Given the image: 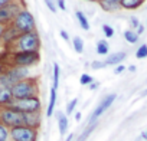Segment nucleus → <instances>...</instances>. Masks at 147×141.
I'll return each mask as SVG.
<instances>
[{
	"mask_svg": "<svg viewBox=\"0 0 147 141\" xmlns=\"http://www.w3.org/2000/svg\"><path fill=\"white\" fill-rule=\"evenodd\" d=\"M10 2V0H0V7H2V6H5V5H7Z\"/></svg>",
	"mask_w": 147,
	"mask_h": 141,
	"instance_id": "36",
	"label": "nucleus"
},
{
	"mask_svg": "<svg viewBox=\"0 0 147 141\" xmlns=\"http://www.w3.org/2000/svg\"><path fill=\"white\" fill-rule=\"evenodd\" d=\"M10 92H12V97L13 99H25V98H33V97H38V84L36 81L33 79H23L18 84H15L12 88H10Z\"/></svg>",
	"mask_w": 147,
	"mask_h": 141,
	"instance_id": "1",
	"label": "nucleus"
},
{
	"mask_svg": "<svg viewBox=\"0 0 147 141\" xmlns=\"http://www.w3.org/2000/svg\"><path fill=\"white\" fill-rule=\"evenodd\" d=\"M13 26L20 35L29 33V32H33L35 29V19L28 10H20L18 16L13 19Z\"/></svg>",
	"mask_w": 147,
	"mask_h": 141,
	"instance_id": "5",
	"label": "nucleus"
},
{
	"mask_svg": "<svg viewBox=\"0 0 147 141\" xmlns=\"http://www.w3.org/2000/svg\"><path fill=\"white\" fill-rule=\"evenodd\" d=\"M143 138H144V140H147V131H146V132H143Z\"/></svg>",
	"mask_w": 147,
	"mask_h": 141,
	"instance_id": "42",
	"label": "nucleus"
},
{
	"mask_svg": "<svg viewBox=\"0 0 147 141\" xmlns=\"http://www.w3.org/2000/svg\"><path fill=\"white\" fill-rule=\"evenodd\" d=\"M15 63L16 66H23L28 68L39 60V53L38 52H18L15 55Z\"/></svg>",
	"mask_w": 147,
	"mask_h": 141,
	"instance_id": "8",
	"label": "nucleus"
},
{
	"mask_svg": "<svg viewBox=\"0 0 147 141\" xmlns=\"http://www.w3.org/2000/svg\"><path fill=\"white\" fill-rule=\"evenodd\" d=\"M0 124L5 125L6 128H15L23 125V114L19 111H15L9 107H5L3 109H0Z\"/></svg>",
	"mask_w": 147,
	"mask_h": 141,
	"instance_id": "4",
	"label": "nucleus"
},
{
	"mask_svg": "<svg viewBox=\"0 0 147 141\" xmlns=\"http://www.w3.org/2000/svg\"><path fill=\"white\" fill-rule=\"evenodd\" d=\"M144 3V0H121L120 2V7L124 9H137Z\"/></svg>",
	"mask_w": 147,
	"mask_h": 141,
	"instance_id": "16",
	"label": "nucleus"
},
{
	"mask_svg": "<svg viewBox=\"0 0 147 141\" xmlns=\"http://www.w3.org/2000/svg\"><path fill=\"white\" fill-rule=\"evenodd\" d=\"M23 125L38 130L40 125V111L36 112H25L23 114Z\"/></svg>",
	"mask_w": 147,
	"mask_h": 141,
	"instance_id": "11",
	"label": "nucleus"
},
{
	"mask_svg": "<svg viewBox=\"0 0 147 141\" xmlns=\"http://www.w3.org/2000/svg\"><path fill=\"white\" fill-rule=\"evenodd\" d=\"M120 2L121 0H100L101 7L107 12H114L120 7Z\"/></svg>",
	"mask_w": 147,
	"mask_h": 141,
	"instance_id": "14",
	"label": "nucleus"
},
{
	"mask_svg": "<svg viewBox=\"0 0 147 141\" xmlns=\"http://www.w3.org/2000/svg\"><path fill=\"white\" fill-rule=\"evenodd\" d=\"M15 111H19L22 114L25 112H36L40 111V101L38 97L33 98H25V99H12L9 105H6Z\"/></svg>",
	"mask_w": 147,
	"mask_h": 141,
	"instance_id": "3",
	"label": "nucleus"
},
{
	"mask_svg": "<svg viewBox=\"0 0 147 141\" xmlns=\"http://www.w3.org/2000/svg\"><path fill=\"white\" fill-rule=\"evenodd\" d=\"M19 12H20V7L16 3H7L2 6L0 7V25H3L9 20H13Z\"/></svg>",
	"mask_w": 147,
	"mask_h": 141,
	"instance_id": "9",
	"label": "nucleus"
},
{
	"mask_svg": "<svg viewBox=\"0 0 147 141\" xmlns=\"http://www.w3.org/2000/svg\"><path fill=\"white\" fill-rule=\"evenodd\" d=\"M58 6H59V9L65 10V9H66V6H65V0H58Z\"/></svg>",
	"mask_w": 147,
	"mask_h": 141,
	"instance_id": "31",
	"label": "nucleus"
},
{
	"mask_svg": "<svg viewBox=\"0 0 147 141\" xmlns=\"http://www.w3.org/2000/svg\"><path fill=\"white\" fill-rule=\"evenodd\" d=\"M56 118H58L59 132H61V135H65V132L68 130V117L63 112H56Z\"/></svg>",
	"mask_w": 147,
	"mask_h": 141,
	"instance_id": "13",
	"label": "nucleus"
},
{
	"mask_svg": "<svg viewBox=\"0 0 147 141\" xmlns=\"http://www.w3.org/2000/svg\"><path fill=\"white\" fill-rule=\"evenodd\" d=\"M43 2H45V5L49 7V10H51V12H56V7H55L53 0H43Z\"/></svg>",
	"mask_w": 147,
	"mask_h": 141,
	"instance_id": "29",
	"label": "nucleus"
},
{
	"mask_svg": "<svg viewBox=\"0 0 147 141\" xmlns=\"http://www.w3.org/2000/svg\"><path fill=\"white\" fill-rule=\"evenodd\" d=\"M143 95H147V89H146V91H144V92H143Z\"/></svg>",
	"mask_w": 147,
	"mask_h": 141,
	"instance_id": "45",
	"label": "nucleus"
},
{
	"mask_svg": "<svg viewBox=\"0 0 147 141\" xmlns=\"http://www.w3.org/2000/svg\"><path fill=\"white\" fill-rule=\"evenodd\" d=\"M13 99L12 97V92H10V88L7 87H3L0 85V105H9V102Z\"/></svg>",
	"mask_w": 147,
	"mask_h": 141,
	"instance_id": "12",
	"label": "nucleus"
},
{
	"mask_svg": "<svg viewBox=\"0 0 147 141\" xmlns=\"http://www.w3.org/2000/svg\"><path fill=\"white\" fill-rule=\"evenodd\" d=\"M136 56H137L138 59H143V58H146V56H147V45H141V46L137 49V52H136Z\"/></svg>",
	"mask_w": 147,
	"mask_h": 141,
	"instance_id": "24",
	"label": "nucleus"
},
{
	"mask_svg": "<svg viewBox=\"0 0 147 141\" xmlns=\"http://www.w3.org/2000/svg\"><path fill=\"white\" fill-rule=\"evenodd\" d=\"M124 38H125V40L130 42V43H136V42L138 40V35H137L136 32H133V30H125V32H124Z\"/></svg>",
	"mask_w": 147,
	"mask_h": 141,
	"instance_id": "21",
	"label": "nucleus"
},
{
	"mask_svg": "<svg viewBox=\"0 0 147 141\" xmlns=\"http://www.w3.org/2000/svg\"><path fill=\"white\" fill-rule=\"evenodd\" d=\"M0 75H2V63H0Z\"/></svg>",
	"mask_w": 147,
	"mask_h": 141,
	"instance_id": "44",
	"label": "nucleus"
},
{
	"mask_svg": "<svg viewBox=\"0 0 147 141\" xmlns=\"http://www.w3.org/2000/svg\"><path fill=\"white\" fill-rule=\"evenodd\" d=\"M61 36H62V39H65V40H69V36H68V33H66L65 30H61Z\"/></svg>",
	"mask_w": 147,
	"mask_h": 141,
	"instance_id": "34",
	"label": "nucleus"
},
{
	"mask_svg": "<svg viewBox=\"0 0 147 141\" xmlns=\"http://www.w3.org/2000/svg\"><path fill=\"white\" fill-rule=\"evenodd\" d=\"M95 125H97V122H90V125H88V127H87V128L82 131V134L78 137V140H77V141H85V140H87V138L91 135V132L94 131Z\"/></svg>",
	"mask_w": 147,
	"mask_h": 141,
	"instance_id": "18",
	"label": "nucleus"
},
{
	"mask_svg": "<svg viewBox=\"0 0 147 141\" xmlns=\"http://www.w3.org/2000/svg\"><path fill=\"white\" fill-rule=\"evenodd\" d=\"M72 42H74V49H75V52H78V53L84 52V40H82V38L75 36Z\"/></svg>",
	"mask_w": 147,
	"mask_h": 141,
	"instance_id": "20",
	"label": "nucleus"
},
{
	"mask_svg": "<svg viewBox=\"0 0 147 141\" xmlns=\"http://www.w3.org/2000/svg\"><path fill=\"white\" fill-rule=\"evenodd\" d=\"M7 138H9V130L0 124V141H7Z\"/></svg>",
	"mask_w": 147,
	"mask_h": 141,
	"instance_id": "26",
	"label": "nucleus"
},
{
	"mask_svg": "<svg viewBox=\"0 0 147 141\" xmlns=\"http://www.w3.org/2000/svg\"><path fill=\"white\" fill-rule=\"evenodd\" d=\"M124 59H125V53L124 52H117V53L110 55L104 63L105 65H117V63H121Z\"/></svg>",
	"mask_w": 147,
	"mask_h": 141,
	"instance_id": "15",
	"label": "nucleus"
},
{
	"mask_svg": "<svg viewBox=\"0 0 147 141\" xmlns=\"http://www.w3.org/2000/svg\"><path fill=\"white\" fill-rule=\"evenodd\" d=\"M97 87H98V84H94V82H92V84H90V89H95Z\"/></svg>",
	"mask_w": 147,
	"mask_h": 141,
	"instance_id": "38",
	"label": "nucleus"
},
{
	"mask_svg": "<svg viewBox=\"0 0 147 141\" xmlns=\"http://www.w3.org/2000/svg\"><path fill=\"white\" fill-rule=\"evenodd\" d=\"M102 30H104V33H105L107 38H113V36H114V29H113L111 26H108V25H102Z\"/></svg>",
	"mask_w": 147,
	"mask_h": 141,
	"instance_id": "28",
	"label": "nucleus"
},
{
	"mask_svg": "<svg viewBox=\"0 0 147 141\" xmlns=\"http://www.w3.org/2000/svg\"><path fill=\"white\" fill-rule=\"evenodd\" d=\"M10 137L13 141H36L38 138V130L20 125V127H15L10 128Z\"/></svg>",
	"mask_w": 147,
	"mask_h": 141,
	"instance_id": "7",
	"label": "nucleus"
},
{
	"mask_svg": "<svg viewBox=\"0 0 147 141\" xmlns=\"http://www.w3.org/2000/svg\"><path fill=\"white\" fill-rule=\"evenodd\" d=\"M3 33H5V26H3V25H0V38L3 36Z\"/></svg>",
	"mask_w": 147,
	"mask_h": 141,
	"instance_id": "37",
	"label": "nucleus"
},
{
	"mask_svg": "<svg viewBox=\"0 0 147 141\" xmlns=\"http://www.w3.org/2000/svg\"><path fill=\"white\" fill-rule=\"evenodd\" d=\"M58 85H59V65L58 63H53V89H58Z\"/></svg>",
	"mask_w": 147,
	"mask_h": 141,
	"instance_id": "23",
	"label": "nucleus"
},
{
	"mask_svg": "<svg viewBox=\"0 0 147 141\" xmlns=\"http://www.w3.org/2000/svg\"><path fill=\"white\" fill-rule=\"evenodd\" d=\"M104 66H107L104 62H98V60H95V62H92L91 63V68L92 69H101V68H104Z\"/></svg>",
	"mask_w": 147,
	"mask_h": 141,
	"instance_id": "30",
	"label": "nucleus"
},
{
	"mask_svg": "<svg viewBox=\"0 0 147 141\" xmlns=\"http://www.w3.org/2000/svg\"><path fill=\"white\" fill-rule=\"evenodd\" d=\"M123 70H124V66H123V65H120V66H117V68H115L114 72H115V74H121Z\"/></svg>",
	"mask_w": 147,
	"mask_h": 141,
	"instance_id": "33",
	"label": "nucleus"
},
{
	"mask_svg": "<svg viewBox=\"0 0 147 141\" xmlns=\"http://www.w3.org/2000/svg\"><path fill=\"white\" fill-rule=\"evenodd\" d=\"M87 2H100V0H87Z\"/></svg>",
	"mask_w": 147,
	"mask_h": 141,
	"instance_id": "43",
	"label": "nucleus"
},
{
	"mask_svg": "<svg viewBox=\"0 0 147 141\" xmlns=\"http://www.w3.org/2000/svg\"><path fill=\"white\" fill-rule=\"evenodd\" d=\"M75 16H77V19H78V22H80V25H81V28H82L84 30H88V29H90V23H88V19L85 17V15H84L82 12H80V10H77V13H75Z\"/></svg>",
	"mask_w": 147,
	"mask_h": 141,
	"instance_id": "19",
	"label": "nucleus"
},
{
	"mask_svg": "<svg viewBox=\"0 0 147 141\" xmlns=\"http://www.w3.org/2000/svg\"><path fill=\"white\" fill-rule=\"evenodd\" d=\"M39 45L40 40L36 32L22 33L18 38V48L20 49V52H38Z\"/></svg>",
	"mask_w": 147,
	"mask_h": 141,
	"instance_id": "6",
	"label": "nucleus"
},
{
	"mask_svg": "<svg viewBox=\"0 0 147 141\" xmlns=\"http://www.w3.org/2000/svg\"><path fill=\"white\" fill-rule=\"evenodd\" d=\"M80 82H81V85H90V84H92V77L88 74H82Z\"/></svg>",
	"mask_w": 147,
	"mask_h": 141,
	"instance_id": "27",
	"label": "nucleus"
},
{
	"mask_svg": "<svg viewBox=\"0 0 147 141\" xmlns=\"http://www.w3.org/2000/svg\"><path fill=\"white\" fill-rule=\"evenodd\" d=\"M75 120H77V121L81 120V112H77V114H75Z\"/></svg>",
	"mask_w": 147,
	"mask_h": 141,
	"instance_id": "39",
	"label": "nucleus"
},
{
	"mask_svg": "<svg viewBox=\"0 0 147 141\" xmlns=\"http://www.w3.org/2000/svg\"><path fill=\"white\" fill-rule=\"evenodd\" d=\"M117 97H115V94H110V95H107L101 102H100V105L95 108V111L92 112V115H91V118H90V122H95V120L98 118V117H101L110 107H111V104L114 102V99H115Z\"/></svg>",
	"mask_w": 147,
	"mask_h": 141,
	"instance_id": "10",
	"label": "nucleus"
},
{
	"mask_svg": "<svg viewBox=\"0 0 147 141\" xmlns=\"http://www.w3.org/2000/svg\"><path fill=\"white\" fill-rule=\"evenodd\" d=\"M128 69H130V70H131V72H134V70H136V66H130V68H128Z\"/></svg>",
	"mask_w": 147,
	"mask_h": 141,
	"instance_id": "41",
	"label": "nucleus"
},
{
	"mask_svg": "<svg viewBox=\"0 0 147 141\" xmlns=\"http://www.w3.org/2000/svg\"><path fill=\"white\" fill-rule=\"evenodd\" d=\"M72 138H74V134H69V135H68V138H66L65 141H72Z\"/></svg>",
	"mask_w": 147,
	"mask_h": 141,
	"instance_id": "40",
	"label": "nucleus"
},
{
	"mask_svg": "<svg viewBox=\"0 0 147 141\" xmlns=\"http://www.w3.org/2000/svg\"><path fill=\"white\" fill-rule=\"evenodd\" d=\"M77 104H78V99H77V98H74V99H71V101L68 102V105H66V114H68V115L74 112V109H75Z\"/></svg>",
	"mask_w": 147,
	"mask_h": 141,
	"instance_id": "25",
	"label": "nucleus"
},
{
	"mask_svg": "<svg viewBox=\"0 0 147 141\" xmlns=\"http://www.w3.org/2000/svg\"><path fill=\"white\" fill-rule=\"evenodd\" d=\"M97 53H100V55H107L108 53V45H107L105 40H100L97 43Z\"/></svg>",
	"mask_w": 147,
	"mask_h": 141,
	"instance_id": "22",
	"label": "nucleus"
},
{
	"mask_svg": "<svg viewBox=\"0 0 147 141\" xmlns=\"http://www.w3.org/2000/svg\"><path fill=\"white\" fill-rule=\"evenodd\" d=\"M29 75V69L23 68V66H15L13 69H10L9 72H6L5 75H0V85L12 88L15 84L26 79Z\"/></svg>",
	"mask_w": 147,
	"mask_h": 141,
	"instance_id": "2",
	"label": "nucleus"
},
{
	"mask_svg": "<svg viewBox=\"0 0 147 141\" xmlns=\"http://www.w3.org/2000/svg\"><path fill=\"white\" fill-rule=\"evenodd\" d=\"M55 104H56V89H51V97H49V105H48V109H46V117H51L53 114V109H55Z\"/></svg>",
	"mask_w": 147,
	"mask_h": 141,
	"instance_id": "17",
	"label": "nucleus"
},
{
	"mask_svg": "<svg viewBox=\"0 0 147 141\" xmlns=\"http://www.w3.org/2000/svg\"><path fill=\"white\" fill-rule=\"evenodd\" d=\"M138 25H140L138 20H137L136 17H133V19H131V26H133V28H138Z\"/></svg>",
	"mask_w": 147,
	"mask_h": 141,
	"instance_id": "32",
	"label": "nucleus"
},
{
	"mask_svg": "<svg viewBox=\"0 0 147 141\" xmlns=\"http://www.w3.org/2000/svg\"><path fill=\"white\" fill-rule=\"evenodd\" d=\"M143 32H144V26H143V25H138V28H137V32H136V33H137V35H140V33H143Z\"/></svg>",
	"mask_w": 147,
	"mask_h": 141,
	"instance_id": "35",
	"label": "nucleus"
}]
</instances>
